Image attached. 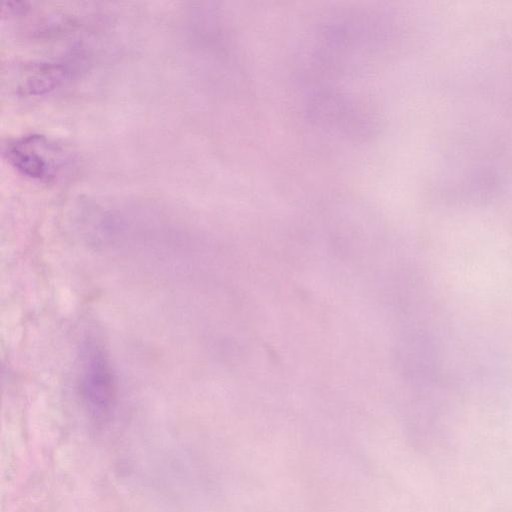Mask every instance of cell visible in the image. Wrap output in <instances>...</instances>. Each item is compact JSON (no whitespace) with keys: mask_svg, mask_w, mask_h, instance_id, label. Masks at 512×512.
Returning a JSON list of instances; mask_svg holds the SVG:
<instances>
[{"mask_svg":"<svg viewBox=\"0 0 512 512\" xmlns=\"http://www.w3.org/2000/svg\"><path fill=\"white\" fill-rule=\"evenodd\" d=\"M3 154L21 174L47 182L55 179L67 163V155L60 145L36 133L8 141Z\"/></svg>","mask_w":512,"mask_h":512,"instance_id":"cell-1","label":"cell"},{"mask_svg":"<svg viewBox=\"0 0 512 512\" xmlns=\"http://www.w3.org/2000/svg\"><path fill=\"white\" fill-rule=\"evenodd\" d=\"M80 393L89 412L96 418L107 416L116 396L115 378L103 349L88 342L82 350Z\"/></svg>","mask_w":512,"mask_h":512,"instance_id":"cell-2","label":"cell"},{"mask_svg":"<svg viewBox=\"0 0 512 512\" xmlns=\"http://www.w3.org/2000/svg\"><path fill=\"white\" fill-rule=\"evenodd\" d=\"M307 112L317 125L341 134L363 135L370 128L359 105L335 91L315 92L308 101Z\"/></svg>","mask_w":512,"mask_h":512,"instance_id":"cell-3","label":"cell"},{"mask_svg":"<svg viewBox=\"0 0 512 512\" xmlns=\"http://www.w3.org/2000/svg\"><path fill=\"white\" fill-rule=\"evenodd\" d=\"M74 57L31 64L24 71L19 91L24 95H42L69 81L83 65Z\"/></svg>","mask_w":512,"mask_h":512,"instance_id":"cell-4","label":"cell"}]
</instances>
